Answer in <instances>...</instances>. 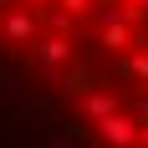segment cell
<instances>
[{
    "label": "cell",
    "instance_id": "6da1fadb",
    "mask_svg": "<svg viewBox=\"0 0 148 148\" xmlns=\"http://www.w3.org/2000/svg\"><path fill=\"white\" fill-rule=\"evenodd\" d=\"M97 133H102V143H112V148H138V123L123 118V112L102 118V123H97Z\"/></svg>",
    "mask_w": 148,
    "mask_h": 148
}]
</instances>
